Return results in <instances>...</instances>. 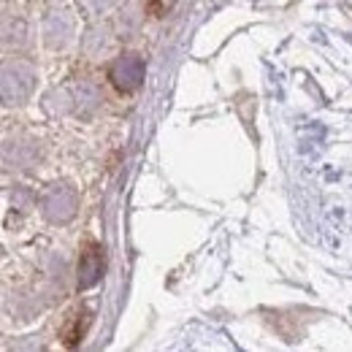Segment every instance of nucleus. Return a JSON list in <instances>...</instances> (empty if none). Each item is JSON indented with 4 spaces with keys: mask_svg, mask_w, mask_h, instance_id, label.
I'll use <instances>...</instances> for the list:
<instances>
[{
    "mask_svg": "<svg viewBox=\"0 0 352 352\" xmlns=\"http://www.w3.org/2000/svg\"><path fill=\"white\" fill-rule=\"evenodd\" d=\"M74 206H76V198H74V192L68 190V187H52V192H49V198L44 201V209H46V217L54 222H65L74 217Z\"/></svg>",
    "mask_w": 352,
    "mask_h": 352,
    "instance_id": "obj_2",
    "label": "nucleus"
},
{
    "mask_svg": "<svg viewBox=\"0 0 352 352\" xmlns=\"http://www.w3.org/2000/svg\"><path fill=\"white\" fill-rule=\"evenodd\" d=\"M114 87L122 89V92H133V89L141 87L144 82V60L138 54H122L114 60L111 71H109Z\"/></svg>",
    "mask_w": 352,
    "mask_h": 352,
    "instance_id": "obj_1",
    "label": "nucleus"
},
{
    "mask_svg": "<svg viewBox=\"0 0 352 352\" xmlns=\"http://www.w3.org/2000/svg\"><path fill=\"white\" fill-rule=\"evenodd\" d=\"M103 274V255L98 247H87L79 258V287H92Z\"/></svg>",
    "mask_w": 352,
    "mask_h": 352,
    "instance_id": "obj_3",
    "label": "nucleus"
}]
</instances>
